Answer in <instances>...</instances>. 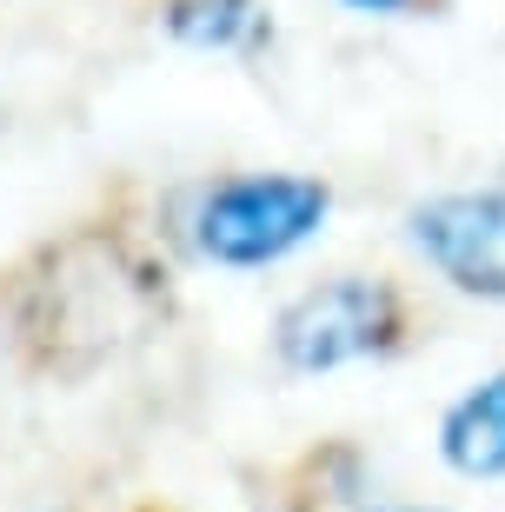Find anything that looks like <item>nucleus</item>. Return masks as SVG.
I'll return each mask as SVG.
<instances>
[{"label": "nucleus", "mask_w": 505, "mask_h": 512, "mask_svg": "<svg viewBox=\"0 0 505 512\" xmlns=\"http://www.w3.org/2000/svg\"><path fill=\"white\" fill-rule=\"evenodd\" d=\"M379 512H439V506H379Z\"/></svg>", "instance_id": "0eeeda50"}, {"label": "nucleus", "mask_w": 505, "mask_h": 512, "mask_svg": "<svg viewBox=\"0 0 505 512\" xmlns=\"http://www.w3.org/2000/svg\"><path fill=\"white\" fill-rule=\"evenodd\" d=\"M346 7H359V14H393V7H406V0H346Z\"/></svg>", "instance_id": "423d86ee"}, {"label": "nucleus", "mask_w": 505, "mask_h": 512, "mask_svg": "<svg viewBox=\"0 0 505 512\" xmlns=\"http://www.w3.org/2000/svg\"><path fill=\"white\" fill-rule=\"evenodd\" d=\"M399 333H406V313L386 280H326L280 313L273 346L293 373H333V366L393 353Z\"/></svg>", "instance_id": "f03ea898"}, {"label": "nucleus", "mask_w": 505, "mask_h": 512, "mask_svg": "<svg viewBox=\"0 0 505 512\" xmlns=\"http://www.w3.org/2000/svg\"><path fill=\"white\" fill-rule=\"evenodd\" d=\"M412 247L426 253L459 293L505 300V187L486 193H439L406 220Z\"/></svg>", "instance_id": "7ed1b4c3"}, {"label": "nucleus", "mask_w": 505, "mask_h": 512, "mask_svg": "<svg viewBox=\"0 0 505 512\" xmlns=\"http://www.w3.org/2000/svg\"><path fill=\"white\" fill-rule=\"evenodd\" d=\"M326 207H333V193L319 180L246 173V180H226V187H213L200 200L193 240L220 266H266V260H286L293 247H306L326 227Z\"/></svg>", "instance_id": "f257e3e1"}, {"label": "nucleus", "mask_w": 505, "mask_h": 512, "mask_svg": "<svg viewBox=\"0 0 505 512\" xmlns=\"http://www.w3.org/2000/svg\"><path fill=\"white\" fill-rule=\"evenodd\" d=\"M167 34L206 54H246L266 40L260 0H167Z\"/></svg>", "instance_id": "39448f33"}, {"label": "nucleus", "mask_w": 505, "mask_h": 512, "mask_svg": "<svg viewBox=\"0 0 505 512\" xmlns=\"http://www.w3.org/2000/svg\"><path fill=\"white\" fill-rule=\"evenodd\" d=\"M439 453L466 479H505V373L459 393L439 419Z\"/></svg>", "instance_id": "20e7f679"}]
</instances>
